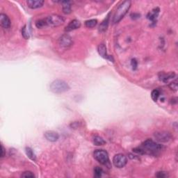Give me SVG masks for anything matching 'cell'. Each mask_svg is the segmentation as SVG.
I'll return each instance as SVG.
<instances>
[{"label": "cell", "mask_w": 178, "mask_h": 178, "mask_svg": "<svg viewBox=\"0 0 178 178\" xmlns=\"http://www.w3.org/2000/svg\"><path fill=\"white\" fill-rule=\"evenodd\" d=\"M164 148V147L162 145L157 143L152 140L148 139L142 143V145L140 148L134 149L133 151L140 155H143V154L157 155Z\"/></svg>", "instance_id": "6da1fadb"}, {"label": "cell", "mask_w": 178, "mask_h": 178, "mask_svg": "<svg viewBox=\"0 0 178 178\" xmlns=\"http://www.w3.org/2000/svg\"><path fill=\"white\" fill-rule=\"evenodd\" d=\"M130 6H131V1H125L120 4V5L118 7L114 17V22L118 23L124 18L125 15L129 11Z\"/></svg>", "instance_id": "7a4b0ae2"}, {"label": "cell", "mask_w": 178, "mask_h": 178, "mask_svg": "<svg viewBox=\"0 0 178 178\" xmlns=\"http://www.w3.org/2000/svg\"><path fill=\"white\" fill-rule=\"evenodd\" d=\"M70 86L68 83L63 80H54L50 84V90L54 93H63L69 90Z\"/></svg>", "instance_id": "3957f363"}, {"label": "cell", "mask_w": 178, "mask_h": 178, "mask_svg": "<svg viewBox=\"0 0 178 178\" xmlns=\"http://www.w3.org/2000/svg\"><path fill=\"white\" fill-rule=\"evenodd\" d=\"M94 158L99 163L102 165L106 166L108 168H111V164L109 162V157L107 152L104 150H97L93 153Z\"/></svg>", "instance_id": "277c9868"}, {"label": "cell", "mask_w": 178, "mask_h": 178, "mask_svg": "<svg viewBox=\"0 0 178 178\" xmlns=\"http://www.w3.org/2000/svg\"><path fill=\"white\" fill-rule=\"evenodd\" d=\"M45 19L47 26H50L52 27L61 26L65 22V18L63 17L56 14L49 15V16Z\"/></svg>", "instance_id": "5b68a950"}, {"label": "cell", "mask_w": 178, "mask_h": 178, "mask_svg": "<svg viewBox=\"0 0 178 178\" xmlns=\"http://www.w3.org/2000/svg\"><path fill=\"white\" fill-rule=\"evenodd\" d=\"M127 163V159L123 154H118L114 157L113 159V164L116 167L121 168L124 167Z\"/></svg>", "instance_id": "8992f818"}, {"label": "cell", "mask_w": 178, "mask_h": 178, "mask_svg": "<svg viewBox=\"0 0 178 178\" xmlns=\"http://www.w3.org/2000/svg\"><path fill=\"white\" fill-rule=\"evenodd\" d=\"M154 136L157 141L161 143H166L171 139V134L168 131H157L154 134Z\"/></svg>", "instance_id": "52a82bcc"}, {"label": "cell", "mask_w": 178, "mask_h": 178, "mask_svg": "<svg viewBox=\"0 0 178 178\" xmlns=\"http://www.w3.org/2000/svg\"><path fill=\"white\" fill-rule=\"evenodd\" d=\"M73 42V39L68 34H63V36L60 37L59 40V45L64 49L69 48L71 46H72Z\"/></svg>", "instance_id": "ba28073f"}, {"label": "cell", "mask_w": 178, "mask_h": 178, "mask_svg": "<svg viewBox=\"0 0 178 178\" xmlns=\"http://www.w3.org/2000/svg\"><path fill=\"white\" fill-rule=\"evenodd\" d=\"M97 50H98L99 54H100V55L102 56V57L104 58V59L110 60L111 61H112V62H114V59H113L112 56H109L107 54V47H106L105 44H99L98 47H97Z\"/></svg>", "instance_id": "9c48e42d"}, {"label": "cell", "mask_w": 178, "mask_h": 178, "mask_svg": "<svg viewBox=\"0 0 178 178\" xmlns=\"http://www.w3.org/2000/svg\"><path fill=\"white\" fill-rule=\"evenodd\" d=\"M81 27V22L77 20H73L71 22H69L68 25L65 28V31L66 32L72 31L77 29Z\"/></svg>", "instance_id": "30bf717a"}, {"label": "cell", "mask_w": 178, "mask_h": 178, "mask_svg": "<svg viewBox=\"0 0 178 178\" xmlns=\"http://www.w3.org/2000/svg\"><path fill=\"white\" fill-rule=\"evenodd\" d=\"M44 137L48 141L56 142L59 138V134L54 131H47L44 133Z\"/></svg>", "instance_id": "8fae6325"}, {"label": "cell", "mask_w": 178, "mask_h": 178, "mask_svg": "<svg viewBox=\"0 0 178 178\" xmlns=\"http://www.w3.org/2000/svg\"><path fill=\"white\" fill-rule=\"evenodd\" d=\"M0 23H1V27L4 29H9L10 27H11V20H10L9 18H8L6 14L1 13V14L0 15Z\"/></svg>", "instance_id": "7c38bea8"}, {"label": "cell", "mask_w": 178, "mask_h": 178, "mask_svg": "<svg viewBox=\"0 0 178 178\" xmlns=\"http://www.w3.org/2000/svg\"><path fill=\"white\" fill-rule=\"evenodd\" d=\"M27 3L30 8L36 9V8L42 7L43 6L44 1L43 0H28Z\"/></svg>", "instance_id": "4fadbf2b"}, {"label": "cell", "mask_w": 178, "mask_h": 178, "mask_svg": "<svg viewBox=\"0 0 178 178\" xmlns=\"http://www.w3.org/2000/svg\"><path fill=\"white\" fill-rule=\"evenodd\" d=\"M61 3H62L63 4L62 8L63 13H64L65 14H70V13H71V1H61Z\"/></svg>", "instance_id": "5bb4252c"}, {"label": "cell", "mask_w": 178, "mask_h": 178, "mask_svg": "<svg viewBox=\"0 0 178 178\" xmlns=\"http://www.w3.org/2000/svg\"><path fill=\"white\" fill-rule=\"evenodd\" d=\"M109 15H107V18L104 20V21L100 24V27H99V31L100 32H104L107 29L108 25H109Z\"/></svg>", "instance_id": "9a60e30c"}, {"label": "cell", "mask_w": 178, "mask_h": 178, "mask_svg": "<svg viewBox=\"0 0 178 178\" xmlns=\"http://www.w3.org/2000/svg\"><path fill=\"white\" fill-rule=\"evenodd\" d=\"M159 13H160V8H154L153 10L151 12L148 13V18L150 20H152V21H154V20H156L157 18V15H158Z\"/></svg>", "instance_id": "2e32d148"}, {"label": "cell", "mask_w": 178, "mask_h": 178, "mask_svg": "<svg viewBox=\"0 0 178 178\" xmlns=\"http://www.w3.org/2000/svg\"><path fill=\"white\" fill-rule=\"evenodd\" d=\"M93 143L97 146H100V145H105L106 141L100 136H96L93 138Z\"/></svg>", "instance_id": "e0dca14e"}, {"label": "cell", "mask_w": 178, "mask_h": 178, "mask_svg": "<svg viewBox=\"0 0 178 178\" xmlns=\"http://www.w3.org/2000/svg\"><path fill=\"white\" fill-rule=\"evenodd\" d=\"M25 152H26L27 157H28L30 160H31L33 161L36 160V157L35 154H34V152H33V150H32L31 148L27 147V148H25Z\"/></svg>", "instance_id": "ac0fdd59"}, {"label": "cell", "mask_w": 178, "mask_h": 178, "mask_svg": "<svg viewBox=\"0 0 178 178\" xmlns=\"http://www.w3.org/2000/svg\"><path fill=\"white\" fill-rule=\"evenodd\" d=\"M97 20L95 19H92V20H87L85 22V25L86 27H88V28H93L97 25Z\"/></svg>", "instance_id": "d6986e66"}, {"label": "cell", "mask_w": 178, "mask_h": 178, "mask_svg": "<svg viewBox=\"0 0 178 178\" xmlns=\"http://www.w3.org/2000/svg\"><path fill=\"white\" fill-rule=\"evenodd\" d=\"M36 26L37 28L38 29H42L44 27L47 26V22H46V19H42V20H39L36 22Z\"/></svg>", "instance_id": "ffe728a7"}, {"label": "cell", "mask_w": 178, "mask_h": 178, "mask_svg": "<svg viewBox=\"0 0 178 178\" xmlns=\"http://www.w3.org/2000/svg\"><path fill=\"white\" fill-rule=\"evenodd\" d=\"M160 91H159V90H157V89L153 90L151 93L152 99L153 100V101L156 102V101H157V100H158L159 97H160Z\"/></svg>", "instance_id": "44dd1931"}, {"label": "cell", "mask_w": 178, "mask_h": 178, "mask_svg": "<svg viewBox=\"0 0 178 178\" xmlns=\"http://www.w3.org/2000/svg\"><path fill=\"white\" fill-rule=\"evenodd\" d=\"M102 173H103V170L100 167L97 166L94 169V176L95 177H100L102 176Z\"/></svg>", "instance_id": "7402d4cb"}, {"label": "cell", "mask_w": 178, "mask_h": 178, "mask_svg": "<svg viewBox=\"0 0 178 178\" xmlns=\"http://www.w3.org/2000/svg\"><path fill=\"white\" fill-rule=\"evenodd\" d=\"M22 36L24 37V38L27 39V40L29 38V34L28 31H27L26 25H25V26L23 27V28L22 29Z\"/></svg>", "instance_id": "603a6c76"}, {"label": "cell", "mask_w": 178, "mask_h": 178, "mask_svg": "<svg viewBox=\"0 0 178 178\" xmlns=\"http://www.w3.org/2000/svg\"><path fill=\"white\" fill-rule=\"evenodd\" d=\"M22 177H34L35 175L31 171H26V172H24L21 175Z\"/></svg>", "instance_id": "cb8c5ba5"}, {"label": "cell", "mask_w": 178, "mask_h": 178, "mask_svg": "<svg viewBox=\"0 0 178 178\" xmlns=\"http://www.w3.org/2000/svg\"><path fill=\"white\" fill-rule=\"evenodd\" d=\"M169 86H170L171 90H174V91H176V90H177V80L171 82V83L170 84V85H169Z\"/></svg>", "instance_id": "d4e9b609"}, {"label": "cell", "mask_w": 178, "mask_h": 178, "mask_svg": "<svg viewBox=\"0 0 178 178\" xmlns=\"http://www.w3.org/2000/svg\"><path fill=\"white\" fill-rule=\"evenodd\" d=\"M157 177H168V174L166 172H164V171H160V172H157V175H156Z\"/></svg>", "instance_id": "484cf974"}, {"label": "cell", "mask_w": 178, "mask_h": 178, "mask_svg": "<svg viewBox=\"0 0 178 178\" xmlns=\"http://www.w3.org/2000/svg\"><path fill=\"white\" fill-rule=\"evenodd\" d=\"M131 67H132L133 70H136V68H137V66H138L137 61H136V60L135 59H131Z\"/></svg>", "instance_id": "4316f807"}, {"label": "cell", "mask_w": 178, "mask_h": 178, "mask_svg": "<svg viewBox=\"0 0 178 178\" xmlns=\"http://www.w3.org/2000/svg\"><path fill=\"white\" fill-rule=\"evenodd\" d=\"M6 152V150H5L4 146L1 145V158H3V157H4L5 155H6V152Z\"/></svg>", "instance_id": "83f0119b"}, {"label": "cell", "mask_w": 178, "mask_h": 178, "mask_svg": "<svg viewBox=\"0 0 178 178\" xmlns=\"http://www.w3.org/2000/svg\"><path fill=\"white\" fill-rule=\"evenodd\" d=\"M131 17L132 19H136L139 18L140 15L138 14V13H132V14L131 15Z\"/></svg>", "instance_id": "f1b7e54d"}]
</instances>
